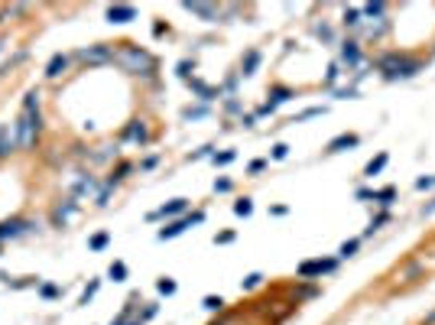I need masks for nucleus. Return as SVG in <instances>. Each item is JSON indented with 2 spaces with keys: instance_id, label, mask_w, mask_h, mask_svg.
Instances as JSON below:
<instances>
[{
  "instance_id": "1",
  "label": "nucleus",
  "mask_w": 435,
  "mask_h": 325,
  "mask_svg": "<svg viewBox=\"0 0 435 325\" xmlns=\"http://www.w3.org/2000/svg\"><path fill=\"white\" fill-rule=\"evenodd\" d=\"M383 72L387 78H409L419 72V62H406V59H387L383 62Z\"/></svg>"
},
{
  "instance_id": "2",
  "label": "nucleus",
  "mask_w": 435,
  "mask_h": 325,
  "mask_svg": "<svg viewBox=\"0 0 435 325\" xmlns=\"http://www.w3.org/2000/svg\"><path fill=\"white\" fill-rule=\"evenodd\" d=\"M202 221H205V215H202V211H195V215L182 218V221H172L169 228H163V231H159V241H169V238H175V234H182L188 225H202Z\"/></svg>"
},
{
  "instance_id": "3",
  "label": "nucleus",
  "mask_w": 435,
  "mask_h": 325,
  "mask_svg": "<svg viewBox=\"0 0 435 325\" xmlns=\"http://www.w3.org/2000/svg\"><path fill=\"white\" fill-rule=\"evenodd\" d=\"M335 270V260H305L299 267V276H315V273H328Z\"/></svg>"
},
{
  "instance_id": "4",
  "label": "nucleus",
  "mask_w": 435,
  "mask_h": 325,
  "mask_svg": "<svg viewBox=\"0 0 435 325\" xmlns=\"http://www.w3.org/2000/svg\"><path fill=\"white\" fill-rule=\"evenodd\" d=\"M348 146H357V133H341V137H335V140L328 143V153H341V150H348Z\"/></svg>"
},
{
  "instance_id": "5",
  "label": "nucleus",
  "mask_w": 435,
  "mask_h": 325,
  "mask_svg": "<svg viewBox=\"0 0 435 325\" xmlns=\"http://www.w3.org/2000/svg\"><path fill=\"white\" fill-rule=\"evenodd\" d=\"M133 16H137L133 7H110V10H108V20L110 23H130Z\"/></svg>"
},
{
  "instance_id": "6",
  "label": "nucleus",
  "mask_w": 435,
  "mask_h": 325,
  "mask_svg": "<svg viewBox=\"0 0 435 325\" xmlns=\"http://www.w3.org/2000/svg\"><path fill=\"white\" fill-rule=\"evenodd\" d=\"M127 62H133L137 68H153V59L146 52H140V49H127V55H124Z\"/></svg>"
},
{
  "instance_id": "7",
  "label": "nucleus",
  "mask_w": 435,
  "mask_h": 325,
  "mask_svg": "<svg viewBox=\"0 0 435 325\" xmlns=\"http://www.w3.org/2000/svg\"><path fill=\"white\" fill-rule=\"evenodd\" d=\"M179 211H185V198H172L169 205H163L159 211H153L150 218H166V215H179Z\"/></svg>"
},
{
  "instance_id": "8",
  "label": "nucleus",
  "mask_w": 435,
  "mask_h": 325,
  "mask_svg": "<svg viewBox=\"0 0 435 325\" xmlns=\"http://www.w3.org/2000/svg\"><path fill=\"white\" fill-rule=\"evenodd\" d=\"M185 10H192L195 16H202V20H215L218 16L215 7H205V3H185Z\"/></svg>"
},
{
  "instance_id": "9",
  "label": "nucleus",
  "mask_w": 435,
  "mask_h": 325,
  "mask_svg": "<svg viewBox=\"0 0 435 325\" xmlns=\"http://www.w3.org/2000/svg\"><path fill=\"white\" fill-rule=\"evenodd\" d=\"M387 160H390L387 153H380L377 160H370V162H367V169H364V176H377V173L383 169V166H387Z\"/></svg>"
},
{
  "instance_id": "10",
  "label": "nucleus",
  "mask_w": 435,
  "mask_h": 325,
  "mask_svg": "<svg viewBox=\"0 0 435 325\" xmlns=\"http://www.w3.org/2000/svg\"><path fill=\"white\" fill-rule=\"evenodd\" d=\"M23 221H7V225H0V238H13V234H20L23 231Z\"/></svg>"
},
{
  "instance_id": "11",
  "label": "nucleus",
  "mask_w": 435,
  "mask_h": 325,
  "mask_svg": "<svg viewBox=\"0 0 435 325\" xmlns=\"http://www.w3.org/2000/svg\"><path fill=\"white\" fill-rule=\"evenodd\" d=\"M108 276H110V280H114V283H124V280H127V267H124V263H120V260H117V263H110Z\"/></svg>"
},
{
  "instance_id": "12",
  "label": "nucleus",
  "mask_w": 435,
  "mask_h": 325,
  "mask_svg": "<svg viewBox=\"0 0 435 325\" xmlns=\"http://www.w3.org/2000/svg\"><path fill=\"white\" fill-rule=\"evenodd\" d=\"M65 68V55H52V62H49V68H46V75L49 78H55L59 72Z\"/></svg>"
},
{
  "instance_id": "13",
  "label": "nucleus",
  "mask_w": 435,
  "mask_h": 325,
  "mask_svg": "<svg viewBox=\"0 0 435 325\" xmlns=\"http://www.w3.org/2000/svg\"><path fill=\"white\" fill-rule=\"evenodd\" d=\"M341 59H344V62H357V46H354V43H344V49H341Z\"/></svg>"
},
{
  "instance_id": "14",
  "label": "nucleus",
  "mask_w": 435,
  "mask_h": 325,
  "mask_svg": "<svg viewBox=\"0 0 435 325\" xmlns=\"http://www.w3.org/2000/svg\"><path fill=\"white\" fill-rule=\"evenodd\" d=\"M156 290H159V292H166V296H172V292H175V280H169V276H163V280L156 283Z\"/></svg>"
},
{
  "instance_id": "15",
  "label": "nucleus",
  "mask_w": 435,
  "mask_h": 325,
  "mask_svg": "<svg viewBox=\"0 0 435 325\" xmlns=\"http://www.w3.org/2000/svg\"><path fill=\"white\" fill-rule=\"evenodd\" d=\"M234 211H237V215H244V218H247V215H250V211H253V202H250V198H240L237 205H234Z\"/></svg>"
},
{
  "instance_id": "16",
  "label": "nucleus",
  "mask_w": 435,
  "mask_h": 325,
  "mask_svg": "<svg viewBox=\"0 0 435 325\" xmlns=\"http://www.w3.org/2000/svg\"><path fill=\"white\" fill-rule=\"evenodd\" d=\"M257 62H260V55L250 52L247 55V65H244V75H253V68H257Z\"/></svg>"
},
{
  "instance_id": "17",
  "label": "nucleus",
  "mask_w": 435,
  "mask_h": 325,
  "mask_svg": "<svg viewBox=\"0 0 435 325\" xmlns=\"http://www.w3.org/2000/svg\"><path fill=\"white\" fill-rule=\"evenodd\" d=\"M373 198H377L380 205H390V198H393V189H380V192H373Z\"/></svg>"
},
{
  "instance_id": "18",
  "label": "nucleus",
  "mask_w": 435,
  "mask_h": 325,
  "mask_svg": "<svg viewBox=\"0 0 435 325\" xmlns=\"http://www.w3.org/2000/svg\"><path fill=\"white\" fill-rule=\"evenodd\" d=\"M286 156H289V146H286V143H276V146H273V160H286Z\"/></svg>"
},
{
  "instance_id": "19",
  "label": "nucleus",
  "mask_w": 435,
  "mask_h": 325,
  "mask_svg": "<svg viewBox=\"0 0 435 325\" xmlns=\"http://www.w3.org/2000/svg\"><path fill=\"white\" fill-rule=\"evenodd\" d=\"M354 250H357V241H348V244H341V257H354Z\"/></svg>"
},
{
  "instance_id": "20",
  "label": "nucleus",
  "mask_w": 435,
  "mask_h": 325,
  "mask_svg": "<svg viewBox=\"0 0 435 325\" xmlns=\"http://www.w3.org/2000/svg\"><path fill=\"white\" fill-rule=\"evenodd\" d=\"M260 280H263L260 273H250V276H247V280L240 283V286H244V290H253V286H260Z\"/></svg>"
},
{
  "instance_id": "21",
  "label": "nucleus",
  "mask_w": 435,
  "mask_h": 325,
  "mask_svg": "<svg viewBox=\"0 0 435 325\" xmlns=\"http://www.w3.org/2000/svg\"><path fill=\"white\" fill-rule=\"evenodd\" d=\"M221 306H224V299H221V296H208V299H205V309H211V312H215V309H221Z\"/></svg>"
},
{
  "instance_id": "22",
  "label": "nucleus",
  "mask_w": 435,
  "mask_h": 325,
  "mask_svg": "<svg viewBox=\"0 0 435 325\" xmlns=\"http://www.w3.org/2000/svg\"><path fill=\"white\" fill-rule=\"evenodd\" d=\"M318 114H325V108H309V111H302V114H299V117L295 120H305V117H318ZM293 120V124H295Z\"/></svg>"
},
{
  "instance_id": "23",
  "label": "nucleus",
  "mask_w": 435,
  "mask_h": 325,
  "mask_svg": "<svg viewBox=\"0 0 435 325\" xmlns=\"http://www.w3.org/2000/svg\"><path fill=\"white\" fill-rule=\"evenodd\" d=\"M91 247H94V250L108 247V234H94V238H91Z\"/></svg>"
},
{
  "instance_id": "24",
  "label": "nucleus",
  "mask_w": 435,
  "mask_h": 325,
  "mask_svg": "<svg viewBox=\"0 0 435 325\" xmlns=\"http://www.w3.org/2000/svg\"><path fill=\"white\" fill-rule=\"evenodd\" d=\"M435 185V176H422V179H416V189H432Z\"/></svg>"
},
{
  "instance_id": "25",
  "label": "nucleus",
  "mask_w": 435,
  "mask_h": 325,
  "mask_svg": "<svg viewBox=\"0 0 435 325\" xmlns=\"http://www.w3.org/2000/svg\"><path fill=\"white\" fill-rule=\"evenodd\" d=\"M7 137H10V127H0V156L7 153Z\"/></svg>"
},
{
  "instance_id": "26",
  "label": "nucleus",
  "mask_w": 435,
  "mask_h": 325,
  "mask_svg": "<svg viewBox=\"0 0 435 325\" xmlns=\"http://www.w3.org/2000/svg\"><path fill=\"white\" fill-rule=\"evenodd\" d=\"M344 23H348V26H357V23H360V13H357V10H348V13H344Z\"/></svg>"
},
{
  "instance_id": "27",
  "label": "nucleus",
  "mask_w": 435,
  "mask_h": 325,
  "mask_svg": "<svg viewBox=\"0 0 435 325\" xmlns=\"http://www.w3.org/2000/svg\"><path fill=\"white\" fill-rule=\"evenodd\" d=\"M231 160H234V150H228V153H221V156H215V162H218V166H228Z\"/></svg>"
},
{
  "instance_id": "28",
  "label": "nucleus",
  "mask_w": 435,
  "mask_h": 325,
  "mask_svg": "<svg viewBox=\"0 0 435 325\" xmlns=\"http://www.w3.org/2000/svg\"><path fill=\"white\" fill-rule=\"evenodd\" d=\"M364 13H367V16H373V13H383V3H370V7H364Z\"/></svg>"
},
{
  "instance_id": "29",
  "label": "nucleus",
  "mask_w": 435,
  "mask_h": 325,
  "mask_svg": "<svg viewBox=\"0 0 435 325\" xmlns=\"http://www.w3.org/2000/svg\"><path fill=\"white\" fill-rule=\"evenodd\" d=\"M94 292H98V283H91V286H88V290H85V296H81V303H88V299H91Z\"/></svg>"
},
{
  "instance_id": "30",
  "label": "nucleus",
  "mask_w": 435,
  "mask_h": 325,
  "mask_svg": "<svg viewBox=\"0 0 435 325\" xmlns=\"http://www.w3.org/2000/svg\"><path fill=\"white\" fill-rule=\"evenodd\" d=\"M215 189H218V192H228V189H231V182H228V179H218V182H215Z\"/></svg>"
},
{
  "instance_id": "31",
  "label": "nucleus",
  "mask_w": 435,
  "mask_h": 325,
  "mask_svg": "<svg viewBox=\"0 0 435 325\" xmlns=\"http://www.w3.org/2000/svg\"><path fill=\"white\" fill-rule=\"evenodd\" d=\"M263 166H266V162H263V160H253V162H250V173H260Z\"/></svg>"
}]
</instances>
